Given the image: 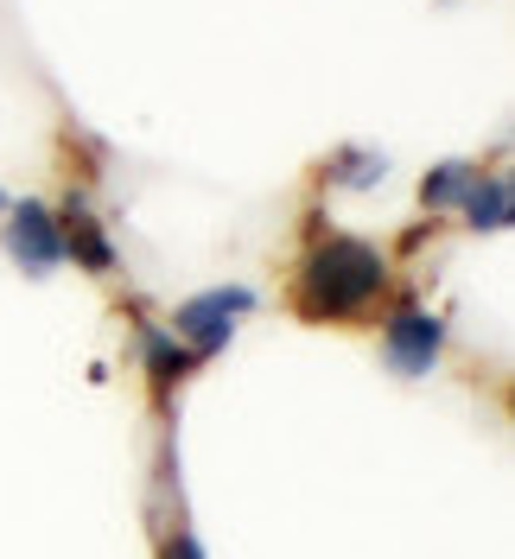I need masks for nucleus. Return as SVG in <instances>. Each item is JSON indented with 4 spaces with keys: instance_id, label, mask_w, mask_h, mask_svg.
Returning a JSON list of instances; mask_svg holds the SVG:
<instances>
[{
    "instance_id": "1",
    "label": "nucleus",
    "mask_w": 515,
    "mask_h": 559,
    "mask_svg": "<svg viewBox=\"0 0 515 559\" xmlns=\"http://www.w3.org/2000/svg\"><path fill=\"white\" fill-rule=\"evenodd\" d=\"M388 293V254L370 242H356V236H325V242L306 248V261H300V274H293V306L300 318H370L376 312V299Z\"/></svg>"
},
{
    "instance_id": "2",
    "label": "nucleus",
    "mask_w": 515,
    "mask_h": 559,
    "mask_svg": "<svg viewBox=\"0 0 515 559\" xmlns=\"http://www.w3.org/2000/svg\"><path fill=\"white\" fill-rule=\"evenodd\" d=\"M255 312V286H210L198 299H185L178 312H172V337L178 344H191V356L204 362L216 349H230L236 337V318Z\"/></svg>"
},
{
    "instance_id": "3",
    "label": "nucleus",
    "mask_w": 515,
    "mask_h": 559,
    "mask_svg": "<svg viewBox=\"0 0 515 559\" xmlns=\"http://www.w3.org/2000/svg\"><path fill=\"white\" fill-rule=\"evenodd\" d=\"M440 349H446V318L440 312H420V306H395L388 324H382V362L395 369V376H433V362H440Z\"/></svg>"
},
{
    "instance_id": "4",
    "label": "nucleus",
    "mask_w": 515,
    "mask_h": 559,
    "mask_svg": "<svg viewBox=\"0 0 515 559\" xmlns=\"http://www.w3.org/2000/svg\"><path fill=\"white\" fill-rule=\"evenodd\" d=\"M7 254L26 267L33 280L58 274L65 267V236H58V216L38 204V198H20L7 210Z\"/></svg>"
},
{
    "instance_id": "5",
    "label": "nucleus",
    "mask_w": 515,
    "mask_h": 559,
    "mask_svg": "<svg viewBox=\"0 0 515 559\" xmlns=\"http://www.w3.org/2000/svg\"><path fill=\"white\" fill-rule=\"evenodd\" d=\"M58 236H65V261L77 254L90 274H108V267H115V242H108V229L96 223V210H90V198H83V191H70V198H65Z\"/></svg>"
},
{
    "instance_id": "6",
    "label": "nucleus",
    "mask_w": 515,
    "mask_h": 559,
    "mask_svg": "<svg viewBox=\"0 0 515 559\" xmlns=\"http://www.w3.org/2000/svg\"><path fill=\"white\" fill-rule=\"evenodd\" d=\"M140 356H147V376H153V388L166 394L178 376H191L198 369V356H191V344H178L172 331H160V324H147L140 331Z\"/></svg>"
},
{
    "instance_id": "7",
    "label": "nucleus",
    "mask_w": 515,
    "mask_h": 559,
    "mask_svg": "<svg viewBox=\"0 0 515 559\" xmlns=\"http://www.w3.org/2000/svg\"><path fill=\"white\" fill-rule=\"evenodd\" d=\"M478 166L471 159H452V166H433V173L420 178V204L426 210H458L465 198H471V185H478Z\"/></svg>"
},
{
    "instance_id": "8",
    "label": "nucleus",
    "mask_w": 515,
    "mask_h": 559,
    "mask_svg": "<svg viewBox=\"0 0 515 559\" xmlns=\"http://www.w3.org/2000/svg\"><path fill=\"white\" fill-rule=\"evenodd\" d=\"M465 223L471 229H510V178H490V185H471V198H465Z\"/></svg>"
},
{
    "instance_id": "9",
    "label": "nucleus",
    "mask_w": 515,
    "mask_h": 559,
    "mask_svg": "<svg viewBox=\"0 0 515 559\" xmlns=\"http://www.w3.org/2000/svg\"><path fill=\"white\" fill-rule=\"evenodd\" d=\"M382 173H388V153H370V146H350L338 166H331L338 185H376Z\"/></svg>"
}]
</instances>
